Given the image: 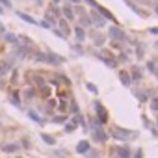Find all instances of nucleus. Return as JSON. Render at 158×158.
Here are the masks:
<instances>
[{
    "instance_id": "nucleus-1",
    "label": "nucleus",
    "mask_w": 158,
    "mask_h": 158,
    "mask_svg": "<svg viewBox=\"0 0 158 158\" xmlns=\"http://www.w3.org/2000/svg\"><path fill=\"white\" fill-rule=\"evenodd\" d=\"M110 136L115 138V139H119V141H130V139H134V138L138 136V132H136V130H127V128L114 127V128L110 130Z\"/></svg>"
},
{
    "instance_id": "nucleus-2",
    "label": "nucleus",
    "mask_w": 158,
    "mask_h": 158,
    "mask_svg": "<svg viewBox=\"0 0 158 158\" xmlns=\"http://www.w3.org/2000/svg\"><path fill=\"white\" fill-rule=\"evenodd\" d=\"M89 127H91V130H93V139L95 141H99V143H104L106 139H108V134L104 132V128H102V125L93 117V119H89Z\"/></svg>"
},
{
    "instance_id": "nucleus-3",
    "label": "nucleus",
    "mask_w": 158,
    "mask_h": 158,
    "mask_svg": "<svg viewBox=\"0 0 158 158\" xmlns=\"http://www.w3.org/2000/svg\"><path fill=\"white\" fill-rule=\"evenodd\" d=\"M108 35H110L115 43H125V41H128V37H127L125 30H123L121 26H117V24H114V26L108 30Z\"/></svg>"
},
{
    "instance_id": "nucleus-4",
    "label": "nucleus",
    "mask_w": 158,
    "mask_h": 158,
    "mask_svg": "<svg viewBox=\"0 0 158 158\" xmlns=\"http://www.w3.org/2000/svg\"><path fill=\"white\" fill-rule=\"evenodd\" d=\"M93 108H95V114H97V121L101 123V125H104L106 121H108V112H106V108H104V104H101L99 101H95L93 102Z\"/></svg>"
},
{
    "instance_id": "nucleus-5",
    "label": "nucleus",
    "mask_w": 158,
    "mask_h": 158,
    "mask_svg": "<svg viewBox=\"0 0 158 158\" xmlns=\"http://www.w3.org/2000/svg\"><path fill=\"white\" fill-rule=\"evenodd\" d=\"M47 54V63H50V65H61V63H65L67 60L63 58V56H60V54H54V52H45Z\"/></svg>"
},
{
    "instance_id": "nucleus-6",
    "label": "nucleus",
    "mask_w": 158,
    "mask_h": 158,
    "mask_svg": "<svg viewBox=\"0 0 158 158\" xmlns=\"http://www.w3.org/2000/svg\"><path fill=\"white\" fill-rule=\"evenodd\" d=\"M78 154H88L89 151H91V143L88 141V139H80L76 143V149H74Z\"/></svg>"
},
{
    "instance_id": "nucleus-7",
    "label": "nucleus",
    "mask_w": 158,
    "mask_h": 158,
    "mask_svg": "<svg viewBox=\"0 0 158 158\" xmlns=\"http://www.w3.org/2000/svg\"><path fill=\"white\" fill-rule=\"evenodd\" d=\"M61 15H63V19L69 23V21H74V10L71 8V4H63L61 6Z\"/></svg>"
},
{
    "instance_id": "nucleus-8",
    "label": "nucleus",
    "mask_w": 158,
    "mask_h": 158,
    "mask_svg": "<svg viewBox=\"0 0 158 158\" xmlns=\"http://www.w3.org/2000/svg\"><path fill=\"white\" fill-rule=\"evenodd\" d=\"M89 19H91V24H95V26H104V19H102V15H101L97 10H93V11L89 13Z\"/></svg>"
},
{
    "instance_id": "nucleus-9",
    "label": "nucleus",
    "mask_w": 158,
    "mask_h": 158,
    "mask_svg": "<svg viewBox=\"0 0 158 158\" xmlns=\"http://www.w3.org/2000/svg\"><path fill=\"white\" fill-rule=\"evenodd\" d=\"M119 80H121V84L125 88H130V84H132V78H130V74L127 71H119Z\"/></svg>"
},
{
    "instance_id": "nucleus-10",
    "label": "nucleus",
    "mask_w": 158,
    "mask_h": 158,
    "mask_svg": "<svg viewBox=\"0 0 158 158\" xmlns=\"http://www.w3.org/2000/svg\"><path fill=\"white\" fill-rule=\"evenodd\" d=\"M2 149V152H17V151H21V143H6V145H2L0 147Z\"/></svg>"
},
{
    "instance_id": "nucleus-11",
    "label": "nucleus",
    "mask_w": 158,
    "mask_h": 158,
    "mask_svg": "<svg viewBox=\"0 0 158 158\" xmlns=\"http://www.w3.org/2000/svg\"><path fill=\"white\" fill-rule=\"evenodd\" d=\"M97 11L102 15V19H104V21H110V23H114V24H115V17H114V15H112L108 10H104L102 6H99V8H97Z\"/></svg>"
},
{
    "instance_id": "nucleus-12",
    "label": "nucleus",
    "mask_w": 158,
    "mask_h": 158,
    "mask_svg": "<svg viewBox=\"0 0 158 158\" xmlns=\"http://www.w3.org/2000/svg\"><path fill=\"white\" fill-rule=\"evenodd\" d=\"M117 158H130L132 156V152H130V149L127 147V145H121V147H117Z\"/></svg>"
},
{
    "instance_id": "nucleus-13",
    "label": "nucleus",
    "mask_w": 158,
    "mask_h": 158,
    "mask_svg": "<svg viewBox=\"0 0 158 158\" xmlns=\"http://www.w3.org/2000/svg\"><path fill=\"white\" fill-rule=\"evenodd\" d=\"M28 117H30L34 123H37V125H43V123H45V119H43L35 110H28Z\"/></svg>"
},
{
    "instance_id": "nucleus-14",
    "label": "nucleus",
    "mask_w": 158,
    "mask_h": 158,
    "mask_svg": "<svg viewBox=\"0 0 158 158\" xmlns=\"http://www.w3.org/2000/svg\"><path fill=\"white\" fill-rule=\"evenodd\" d=\"M99 60H101L104 65H108L110 69H115V67H117V61H114V58H108V56H101V54H99Z\"/></svg>"
},
{
    "instance_id": "nucleus-15",
    "label": "nucleus",
    "mask_w": 158,
    "mask_h": 158,
    "mask_svg": "<svg viewBox=\"0 0 158 158\" xmlns=\"http://www.w3.org/2000/svg\"><path fill=\"white\" fill-rule=\"evenodd\" d=\"M58 23H60V26H61V34H63V35L67 37V35L71 34V28H69V24H67V21H65L63 17H60V19H58Z\"/></svg>"
},
{
    "instance_id": "nucleus-16",
    "label": "nucleus",
    "mask_w": 158,
    "mask_h": 158,
    "mask_svg": "<svg viewBox=\"0 0 158 158\" xmlns=\"http://www.w3.org/2000/svg\"><path fill=\"white\" fill-rule=\"evenodd\" d=\"M130 78H132V82H139L141 78H143L141 69H139V67H134V69H132V73H130Z\"/></svg>"
},
{
    "instance_id": "nucleus-17",
    "label": "nucleus",
    "mask_w": 158,
    "mask_h": 158,
    "mask_svg": "<svg viewBox=\"0 0 158 158\" xmlns=\"http://www.w3.org/2000/svg\"><path fill=\"white\" fill-rule=\"evenodd\" d=\"M10 69H11V61H0V78L4 74H8Z\"/></svg>"
},
{
    "instance_id": "nucleus-18",
    "label": "nucleus",
    "mask_w": 158,
    "mask_h": 158,
    "mask_svg": "<svg viewBox=\"0 0 158 158\" xmlns=\"http://www.w3.org/2000/svg\"><path fill=\"white\" fill-rule=\"evenodd\" d=\"M127 4H128V8H130L132 11H136V13H138L139 17H147V13H145V10H141L139 6H136V4H132V2H130V0H127Z\"/></svg>"
},
{
    "instance_id": "nucleus-19",
    "label": "nucleus",
    "mask_w": 158,
    "mask_h": 158,
    "mask_svg": "<svg viewBox=\"0 0 158 158\" xmlns=\"http://www.w3.org/2000/svg\"><path fill=\"white\" fill-rule=\"evenodd\" d=\"M15 15H17L19 19H23V21H26V23H30V24H39V23H37V21L34 19V17H30V15H26V13H23V11H17Z\"/></svg>"
},
{
    "instance_id": "nucleus-20",
    "label": "nucleus",
    "mask_w": 158,
    "mask_h": 158,
    "mask_svg": "<svg viewBox=\"0 0 158 158\" xmlns=\"http://www.w3.org/2000/svg\"><path fill=\"white\" fill-rule=\"evenodd\" d=\"M4 39L8 41V43H11L13 47H19L21 43H19V37L15 35V34H4Z\"/></svg>"
},
{
    "instance_id": "nucleus-21",
    "label": "nucleus",
    "mask_w": 158,
    "mask_h": 158,
    "mask_svg": "<svg viewBox=\"0 0 158 158\" xmlns=\"http://www.w3.org/2000/svg\"><path fill=\"white\" fill-rule=\"evenodd\" d=\"M74 35H76L78 43L84 41V39H86V32H84V28H82V26H76V28H74Z\"/></svg>"
},
{
    "instance_id": "nucleus-22",
    "label": "nucleus",
    "mask_w": 158,
    "mask_h": 158,
    "mask_svg": "<svg viewBox=\"0 0 158 158\" xmlns=\"http://www.w3.org/2000/svg\"><path fill=\"white\" fill-rule=\"evenodd\" d=\"M41 139H43L47 145H56V138H54V136H50V134H47V132H43V134H41Z\"/></svg>"
},
{
    "instance_id": "nucleus-23",
    "label": "nucleus",
    "mask_w": 158,
    "mask_h": 158,
    "mask_svg": "<svg viewBox=\"0 0 158 158\" xmlns=\"http://www.w3.org/2000/svg\"><path fill=\"white\" fill-rule=\"evenodd\" d=\"M89 37H91V39L95 41V45H99V47L104 43V35H102V34H89Z\"/></svg>"
},
{
    "instance_id": "nucleus-24",
    "label": "nucleus",
    "mask_w": 158,
    "mask_h": 158,
    "mask_svg": "<svg viewBox=\"0 0 158 158\" xmlns=\"http://www.w3.org/2000/svg\"><path fill=\"white\" fill-rule=\"evenodd\" d=\"M156 69H158V63H156L154 60H149V61H147V71H149L151 74H156Z\"/></svg>"
},
{
    "instance_id": "nucleus-25",
    "label": "nucleus",
    "mask_w": 158,
    "mask_h": 158,
    "mask_svg": "<svg viewBox=\"0 0 158 158\" xmlns=\"http://www.w3.org/2000/svg\"><path fill=\"white\" fill-rule=\"evenodd\" d=\"M134 95H136V99H138V101H139V102H141V104H143V102H147V101H149V97H147V95H145V93H143V91H139V89H134Z\"/></svg>"
},
{
    "instance_id": "nucleus-26",
    "label": "nucleus",
    "mask_w": 158,
    "mask_h": 158,
    "mask_svg": "<svg viewBox=\"0 0 158 158\" xmlns=\"http://www.w3.org/2000/svg\"><path fill=\"white\" fill-rule=\"evenodd\" d=\"M69 110L74 114V115H78V114H80V108H78V104H76V101H71L69 102Z\"/></svg>"
},
{
    "instance_id": "nucleus-27",
    "label": "nucleus",
    "mask_w": 158,
    "mask_h": 158,
    "mask_svg": "<svg viewBox=\"0 0 158 158\" xmlns=\"http://www.w3.org/2000/svg\"><path fill=\"white\" fill-rule=\"evenodd\" d=\"M86 89H88L89 93H93V95H97V93H99V89H97V86H95L93 82H88V84H86Z\"/></svg>"
},
{
    "instance_id": "nucleus-28",
    "label": "nucleus",
    "mask_w": 158,
    "mask_h": 158,
    "mask_svg": "<svg viewBox=\"0 0 158 158\" xmlns=\"http://www.w3.org/2000/svg\"><path fill=\"white\" fill-rule=\"evenodd\" d=\"M65 121H67L65 115H56V117L52 119V123H56V125H65Z\"/></svg>"
},
{
    "instance_id": "nucleus-29",
    "label": "nucleus",
    "mask_w": 158,
    "mask_h": 158,
    "mask_svg": "<svg viewBox=\"0 0 158 158\" xmlns=\"http://www.w3.org/2000/svg\"><path fill=\"white\" fill-rule=\"evenodd\" d=\"M143 52H145L143 45H136V56H138V60H141V58H143Z\"/></svg>"
},
{
    "instance_id": "nucleus-30",
    "label": "nucleus",
    "mask_w": 158,
    "mask_h": 158,
    "mask_svg": "<svg viewBox=\"0 0 158 158\" xmlns=\"http://www.w3.org/2000/svg\"><path fill=\"white\" fill-rule=\"evenodd\" d=\"M151 110L152 112H158V97H152L151 99Z\"/></svg>"
},
{
    "instance_id": "nucleus-31",
    "label": "nucleus",
    "mask_w": 158,
    "mask_h": 158,
    "mask_svg": "<svg viewBox=\"0 0 158 158\" xmlns=\"http://www.w3.org/2000/svg\"><path fill=\"white\" fill-rule=\"evenodd\" d=\"M11 104H13V106H21V99H19V95H17V93H13V95H11Z\"/></svg>"
},
{
    "instance_id": "nucleus-32",
    "label": "nucleus",
    "mask_w": 158,
    "mask_h": 158,
    "mask_svg": "<svg viewBox=\"0 0 158 158\" xmlns=\"http://www.w3.org/2000/svg\"><path fill=\"white\" fill-rule=\"evenodd\" d=\"M80 23H82V28L84 26H91V19L89 17H80Z\"/></svg>"
},
{
    "instance_id": "nucleus-33",
    "label": "nucleus",
    "mask_w": 158,
    "mask_h": 158,
    "mask_svg": "<svg viewBox=\"0 0 158 158\" xmlns=\"http://www.w3.org/2000/svg\"><path fill=\"white\" fill-rule=\"evenodd\" d=\"M119 61H121V63H125V61H128V56H127L125 52H121V54L117 56V63H119Z\"/></svg>"
},
{
    "instance_id": "nucleus-34",
    "label": "nucleus",
    "mask_w": 158,
    "mask_h": 158,
    "mask_svg": "<svg viewBox=\"0 0 158 158\" xmlns=\"http://www.w3.org/2000/svg\"><path fill=\"white\" fill-rule=\"evenodd\" d=\"M76 130V125L74 123H67L65 125V132H74Z\"/></svg>"
},
{
    "instance_id": "nucleus-35",
    "label": "nucleus",
    "mask_w": 158,
    "mask_h": 158,
    "mask_svg": "<svg viewBox=\"0 0 158 158\" xmlns=\"http://www.w3.org/2000/svg\"><path fill=\"white\" fill-rule=\"evenodd\" d=\"M73 50H74L76 54H84V50H82V47H80V43H76V45H73Z\"/></svg>"
},
{
    "instance_id": "nucleus-36",
    "label": "nucleus",
    "mask_w": 158,
    "mask_h": 158,
    "mask_svg": "<svg viewBox=\"0 0 158 158\" xmlns=\"http://www.w3.org/2000/svg\"><path fill=\"white\" fill-rule=\"evenodd\" d=\"M39 26H43V28H47V30H52V24H50V23H47L45 19H43L41 23H39Z\"/></svg>"
},
{
    "instance_id": "nucleus-37",
    "label": "nucleus",
    "mask_w": 158,
    "mask_h": 158,
    "mask_svg": "<svg viewBox=\"0 0 158 158\" xmlns=\"http://www.w3.org/2000/svg\"><path fill=\"white\" fill-rule=\"evenodd\" d=\"M41 89V93H43V97H50V89L47 88V86H43V88H39Z\"/></svg>"
},
{
    "instance_id": "nucleus-38",
    "label": "nucleus",
    "mask_w": 158,
    "mask_h": 158,
    "mask_svg": "<svg viewBox=\"0 0 158 158\" xmlns=\"http://www.w3.org/2000/svg\"><path fill=\"white\" fill-rule=\"evenodd\" d=\"M84 2H86V4H89V6H91L93 10H97V8H99V4L95 2V0H84Z\"/></svg>"
},
{
    "instance_id": "nucleus-39",
    "label": "nucleus",
    "mask_w": 158,
    "mask_h": 158,
    "mask_svg": "<svg viewBox=\"0 0 158 158\" xmlns=\"http://www.w3.org/2000/svg\"><path fill=\"white\" fill-rule=\"evenodd\" d=\"M60 110H61V112H65V110H67V102H65L63 99L60 101Z\"/></svg>"
},
{
    "instance_id": "nucleus-40",
    "label": "nucleus",
    "mask_w": 158,
    "mask_h": 158,
    "mask_svg": "<svg viewBox=\"0 0 158 158\" xmlns=\"http://www.w3.org/2000/svg\"><path fill=\"white\" fill-rule=\"evenodd\" d=\"M0 4H2L4 8H11V2H10V0H0Z\"/></svg>"
},
{
    "instance_id": "nucleus-41",
    "label": "nucleus",
    "mask_w": 158,
    "mask_h": 158,
    "mask_svg": "<svg viewBox=\"0 0 158 158\" xmlns=\"http://www.w3.org/2000/svg\"><path fill=\"white\" fill-rule=\"evenodd\" d=\"M134 158H143V151H141V149H138V151L134 152Z\"/></svg>"
},
{
    "instance_id": "nucleus-42",
    "label": "nucleus",
    "mask_w": 158,
    "mask_h": 158,
    "mask_svg": "<svg viewBox=\"0 0 158 158\" xmlns=\"http://www.w3.org/2000/svg\"><path fill=\"white\" fill-rule=\"evenodd\" d=\"M149 34H154V35H158V26H152V28H149Z\"/></svg>"
},
{
    "instance_id": "nucleus-43",
    "label": "nucleus",
    "mask_w": 158,
    "mask_h": 158,
    "mask_svg": "<svg viewBox=\"0 0 158 158\" xmlns=\"http://www.w3.org/2000/svg\"><path fill=\"white\" fill-rule=\"evenodd\" d=\"M24 95H26V97H28V99H30V97H34V95H35V91H34V89H28V91H26V93H24Z\"/></svg>"
},
{
    "instance_id": "nucleus-44",
    "label": "nucleus",
    "mask_w": 158,
    "mask_h": 158,
    "mask_svg": "<svg viewBox=\"0 0 158 158\" xmlns=\"http://www.w3.org/2000/svg\"><path fill=\"white\" fill-rule=\"evenodd\" d=\"M112 48H121V43H115V41H112Z\"/></svg>"
},
{
    "instance_id": "nucleus-45",
    "label": "nucleus",
    "mask_w": 158,
    "mask_h": 158,
    "mask_svg": "<svg viewBox=\"0 0 158 158\" xmlns=\"http://www.w3.org/2000/svg\"><path fill=\"white\" fill-rule=\"evenodd\" d=\"M21 143H23V147H26V149H28V147H30V143H28V139H26V138H24V139H23V141H21Z\"/></svg>"
},
{
    "instance_id": "nucleus-46",
    "label": "nucleus",
    "mask_w": 158,
    "mask_h": 158,
    "mask_svg": "<svg viewBox=\"0 0 158 158\" xmlns=\"http://www.w3.org/2000/svg\"><path fill=\"white\" fill-rule=\"evenodd\" d=\"M88 156H89V158H97V152H95V151H89Z\"/></svg>"
},
{
    "instance_id": "nucleus-47",
    "label": "nucleus",
    "mask_w": 158,
    "mask_h": 158,
    "mask_svg": "<svg viewBox=\"0 0 158 158\" xmlns=\"http://www.w3.org/2000/svg\"><path fill=\"white\" fill-rule=\"evenodd\" d=\"M71 2H73V4H80V2H82V0H71Z\"/></svg>"
},
{
    "instance_id": "nucleus-48",
    "label": "nucleus",
    "mask_w": 158,
    "mask_h": 158,
    "mask_svg": "<svg viewBox=\"0 0 158 158\" xmlns=\"http://www.w3.org/2000/svg\"><path fill=\"white\" fill-rule=\"evenodd\" d=\"M154 13H156V15H158V4H156V6H154Z\"/></svg>"
},
{
    "instance_id": "nucleus-49",
    "label": "nucleus",
    "mask_w": 158,
    "mask_h": 158,
    "mask_svg": "<svg viewBox=\"0 0 158 158\" xmlns=\"http://www.w3.org/2000/svg\"><path fill=\"white\" fill-rule=\"evenodd\" d=\"M52 4H60V0H52Z\"/></svg>"
},
{
    "instance_id": "nucleus-50",
    "label": "nucleus",
    "mask_w": 158,
    "mask_h": 158,
    "mask_svg": "<svg viewBox=\"0 0 158 158\" xmlns=\"http://www.w3.org/2000/svg\"><path fill=\"white\" fill-rule=\"evenodd\" d=\"M154 76H156V78H158V69H156V74H154Z\"/></svg>"
},
{
    "instance_id": "nucleus-51",
    "label": "nucleus",
    "mask_w": 158,
    "mask_h": 158,
    "mask_svg": "<svg viewBox=\"0 0 158 158\" xmlns=\"http://www.w3.org/2000/svg\"><path fill=\"white\" fill-rule=\"evenodd\" d=\"M156 48H158V41H156Z\"/></svg>"
},
{
    "instance_id": "nucleus-52",
    "label": "nucleus",
    "mask_w": 158,
    "mask_h": 158,
    "mask_svg": "<svg viewBox=\"0 0 158 158\" xmlns=\"http://www.w3.org/2000/svg\"><path fill=\"white\" fill-rule=\"evenodd\" d=\"M35 2H41V0H35Z\"/></svg>"
}]
</instances>
